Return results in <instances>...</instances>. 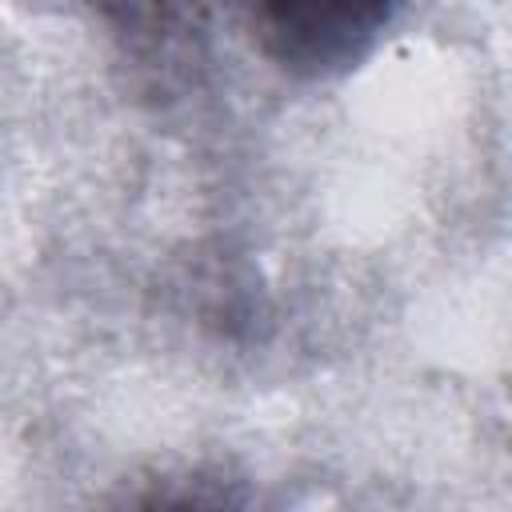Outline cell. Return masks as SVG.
Listing matches in <instances>:
<instances>
[{
  "label": "cell",
  "mask_w": 512,
  "mask_h": 512,
  "mask_svg": "<svg viewBox=\"0 0 512 512\" xmlns=\"http://www.w3.org/2000/svg\"><path fill=\"white\" fill-rule=\"evenodd\" d=\"M260 20L268 24L264 40L268 48L296 68H328L356 60L368 40L380 32L388 20L384 8H364V4H288V8H260Z\"/></svg>",
  "instance_id": "obj_1"
},
{
  "label": "cell",
  "mask_w": 512,
  "mask_h": 512,
  "mask_svg": "<svg viewBox=\"0 0 512 512\" xmlns=\"http://www.w3.org/2000/svg\"><path fill=\"white\" fill-rule=\"evenodd\" d=\"M128 512H240V508L208 492H160V496L132 504Z\"/></svg>",
  "instance_id": "obj_2"
}]
</instances>
